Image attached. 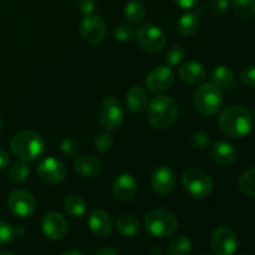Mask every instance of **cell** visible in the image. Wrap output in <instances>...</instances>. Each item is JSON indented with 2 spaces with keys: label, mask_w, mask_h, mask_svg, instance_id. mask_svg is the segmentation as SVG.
Instances as JSON below:
<instances>
[{
  "label": "cell",
  "mask_w": 255,
  "mask_h": 255,
  "mask_svg": "<svg viewBox=\"0 0 255 255\" xmlns=\"http://www.w3.org/2000/svg\"><path fill=\"white\" fill-rule=\"evenodd\" d=\"M219 128L232 138H243L251 132L253 119L251 112L239 105L226 107L219 115Z\"/></svg>",
  "instance_id": "cell-1"
},
{
  "label": "cell",
  "mask_w": 255,
  "mask_h": 255,
  "mask_svg": "<svg viewBox=\"0 0 255 255\" xmlns=\"http://www.w3.org/2000/svg\"><path fill=\"white\" fill-rule=\"evenodd\" d=\"M178 117V104L171 96L157 95L148 102L147 119L157 129L169 128Z\"/></svg>",
  "instance_id": "cell-2"
},
{
  "label": "cell",
  "mask_w": 255,
  "mask_h": 255,
  "mask_svg": "<svg viewBox=\"0 0 255 255\" xmlns=\"http://www.w3.org/2000/svg\"><path fill=\"white\" fill-rule=\"evenodd\" d=\"M12 153L24 162H32L45 152V141L37 132L21 131L14 134L10 142Z\"/></svg>",
  "instance_id": "cell-3"
},
{
  "label": "cell",
  "mask_w": 255,
  "mask_h": 255,
  "mask_svg": "<svg viewBox=\"0 0 255 255\" xmlns=\"http://www.w3.org/2000/svg\"><path fill=\"white\" fill-rule=\"evenodd\" d=\"M178 219L176 214L164 208L152 209L144 218V227L154 237L166 238L178 229Z\"/></svg>",
  "instance_id": "cell-4"
},
{
  "label": "cell",
  "mask_w": 255,
  "mask_h": 255,
  "mask_svg": "<svg viewBox=\"0 0 255 255\" xmlns=\"http://www.w3.org/2000/svg\"><path fill=\"white\" fill-rule=\"evenodd\" d=\"M193 104L197 111L203 116H213L221 110L223 94L218 86L211 82L199 86L194 91Z\"/></svg>",
  "instance_id": "cell-5"
},
{
  "label": "cell",
  "mask_w": 255,
  "mask_h": 255,
  "mask_svg": "<svg viewBox=\"0 0 255 255\" xmlns=\"http://www.w3.org/2000/svg\"><path fill=\"white\" fill-rule=\"evenodd\" d=\"M184 189L194 198H206L213 189V179L201 169H188L182 176Z\"/></svg>",
  "instance_id": "cell-6"
},
{
  "label": "cell",
  "mask_w": 255,
  "mask_h": 255,
  "mask_svg": "<svg viewBox=\"0 0 255 255\" xmlns=\"http://www.w3.org/2000/svg\"><path fill=\"white\" fill-rule=\"evenodd\" d=\"M134 39L142 50L147 52H159L166 45V35L157 25L143 24L136 32Z\"/></svg>",
  "instance_id": "cell-7"
},
{
  "label": "cell",
  "mask_w": 255,
  "mask_h": 255,
  "mask_svg": "<svg viewBox=\"0 0 255 255\" xmlns=\"http://www.w3.org/2000/svg\"><path fill=\"white\" fill-rule=\"evenodd\" d=\"M99 120L107 131L119 128L124 122V111L119 100L106 97L99 107Z\"/></svg>",
  "instance_id": "cell-8"
},
{
  "label": "cell",
  "mask_w": 255,
  "mask_h": 255,
  "mask_svg": "<svg viewBox=\"0 0 255 255\" xmlns=\"http://www.w3.org/2000/svg\"><path fill=\"white\" fill-rule=\"evenodd\" d=\"M238 247V237L229 227L216 229L211 238V248L216 255H232Z\"/></svg>",
  "instance_id": "cell-9"
},
{
  "label": "cell",
  "mask_w": 255,
  "mask_h": 255,
  "mask_svg": "<svg viewBox=\"0 0 255 255\" xmlns=\"http://www.w3.org/2000/svg\"><path fill=\"white\" fill-rule=\"evenodd\" d=\"M80 32L85 41H87L89 44H100L101 41H104L105 36H106V24L100 15H85L80 24Z\"/></svg>",
  "instance_id": "cell-10"
},
{
  "label": "cell",
  "mask_w": 255,
  "mask_h": 255,
  "mask_svg": "<svg viewBox=\"0 0 255 255\" xmlns=\"http://www.w3.org/2000/svg\"><path fill=\"white\" fill-rule=\"evenodd\" d=\"M10 212L20 218L31 216L36 209V199L26 191H15L7 198Z\"/></svg>",
  "instance_id": "cell-11"
},
{
  "label": "cell",
  "mask_w": 255,
  "mask_h": 255,
  "mask_svg": "<svg viewBox=\"0 0 255 255\" xmlns=\"http://www.w3.org/2000/svg\"><path fill=\"white\" fill-rule=\"evenodd\" d=\"M37 174L47 184L61 183L66 177V167L60 159L47 157L40 162L37 167Z\"/></svg>",
  "instance_id": "cell-12"
},
{
  "label": "cell",
  "mask_w": 255,
  "mask_h": 255,
  "mask_svg": "<svg viewBox=\"0 0 255 255\" xmlns=\"http://www.w3.org/2000/svg\"><path fill=\"white\" fill-rule=\"evenodd\" d=\"M41 229L45 237L51 241H60L65 238L69 232V224L62 214L56 212L46 213L41 219Z\"/></svg>",
  "instance_id": "cell-13"
},
{
  "label": "cell",
  "mask_w": 255,
  "mask_h": 255,
  "mask_svg": "<svg viewBox=\"0 0 255 255\" xmlns=\"http://www.w3.org/2000/svg\"><path fill=\"white\" fill-rule=\"evenodd\" d=\"M177 177L173 169L168 166H159L152 172L151 186L156 193L167 196L176 188Z\"/></svg>",
  "instance_id": "cell-14"
},
{
  "label": "cell",
  "mask_w": 255,
  "mask_h": 255,
  "mask_svg": "<svg viewBox=\"0 0 255 255\" xmlns=\"http://www.w3.org/2000/svg\"><path fill=\"white\" fill-rule=\"evenodd\" d=\"M173 82V70L169 66H158L148 74L146 79V86L152 92H163L171 89Z\"/></svg>",
  "instance_id": "cell-15"
},
{
  "label": "cell",
  "mask_w": 255,
  "mask_h": 255,
  "mask_svg": "<svg viewBox=\"0 0 255 255\" xmlns=\"http://www.w3.org/2000/svg\"><path fill=\"white\" fill-rule=\"evenodd\" d=\"M137 189H138L137 181L133 176L128 173H124L117 177L114 182V186H112L114 196L122 202L131 201L136 196Z\"/></svg>",
  "instance_id": "cell-16"
},
{
  "label": "cell",
  "mask_w": 255,
  "mask_h": 255,
  "mask_svg": "<svg viewBox=\"0 0 255 255\" xmlns=\"http://www.w3.org/2000/svg\"><path fill=\"white\" fill-rule=\"evenodd\" d=\"M89 228L97 237H107L112 233L114 229V222H112L111 216L101 209L91 212L87 219Z\"/></svg>",
  "instance_id": "cell-17"
},
{
  "label": "cell",
  "mask_w": 255,
  "mask_h": 255,
  "mask_svg": "<svg viewBox=\"0 0 255 255\" xmlns=\"http://www.w3.org/2000/svg\"><path fill=\"white\" fill-rule=\"evenodd\" d=\"M237 149L232 143L226 141L217 142L213 144L211 151V157L219 166H231L237 161Z\"/></svg>",
  "instance_id": "cell-18"
},
{
  "label": "cell",
  "mask_w": 255,
  "mask_h": 255,
  "mask_svg": "<svg viewBox=\"0 0 255 255\" xmlns=\"http://www.w3.org/2000/svg\"><path fill=\"white\" fill-rule=\"evenodd\" d=\"M74 169L77 174L87 178L97 177L102 171L101 162L92 156L76 157L74 161Z\"/></svg>",
  "instance_id": "cell-19"
},
{
  "label": "cell",
  "mask_w": 255,
  "mask_h": 255,
  "mask_svg": "<svg viewBox=\"0 0 255 255\" xmlns=\"http://www.w3.org/2000/svg\"><path fill=\"white\" fill-rule=\"evenodd\" d=\"M126 105L133 114H141L148 106V95L141 86H133L127 91Z\"/></svg>",
  "instance_id": "cell-20"
},
{
  "label": "cell",
  "mask_w": 255,
  "mask_h": 255,
  "mask_svg": "<svg viewBox=\"0 0 255 255\" xmlns=\"http://www.w3.org/2000/svg\"><path fill=\"white\" fill-rule=\"evenodd\" d=\"M206 69L197 61H189L182 65L179 69V76L184 82L189 85H198L206 79Z\"/></svg>",
  "instance_id": "cell-21"
},
{
  "label": "cell",
  "mask_w": 255,
  "mask_h": 255,
  "mask_svg": "<svg viewBox=\"0 0 255 255\" xmlns=\"http://www.w3.org/2000/svg\"><path fill=\"white\" fill-rule=\"evenodd\" d=\"M212 82L218 86L222 91H231L236 87L234 72L232 71L231 67L224 66V65L217 66L212 71Z\"/></svg>",
  "instance_id": "cell-22"
},
{
  "label": "cell",
  "mask_w": 255,
  "mask_h": 255,
  "mask_svg": "<svg viewBox=\"0 0 255 255\" xmlns=\"http://www.w3.org/2000/svg\"><path fill=\"white\" fill-rule=\"evenodd\" d=\"M117 229L125 237H133L141 231V223L132 214H122L117 219Z\"/></svg>",
  "instance_id": "cell-23"
},
{
  "label": "cell",
  "mask_w": 255,
  "mask_h": 255,
  "mask_svg": "<svg viewBox=\"0 0 255 255\" xmlns=\"http://www.w3.org/2000/svg\"><path fill=\"white\" fill-rule=\"evenodd\" d=\"M199 27V19L194 12H186L179 17L177 22V30L182 36H192Z\"/></svg>",
  "instance_id": "cell-24"
},
{
  "label": "cell",
  "mask_w": 255,
  "mask_h": 255,
  "mask_svg": "<svg viewBox=\"0 0 255 255\" xmlns=\"http://www.w3.org/2000/svg\"><path fill=\"white\" fill-rule=\"evenodd\" d=\"M125 16L131 24H141L146 17V6L139 0H131L125 6Z\"/></svg>",
  "instance_id": "cell-25"
},
{
  "label": "cell",
  "mask_w": 255,
  "mask_h": 255,
  "mask_svg": "<svg viewBox=\"0 0 255 255\" xmlns=\"http://www.w3.org/2000/svg\"><path fill=\"white\" fill-rule=\"evenodd\" d=\"M64 208L70 216L82 217L86 212V203H85L84 198L79 194H70L65 198Z\"/></svg>",
  "instance_id": "cell-26"
},
{
  "label": "cell",
  "mask_w": 255,
  "mask_h": 255,
  "mask_svg": "<svg viewBox=\"0 0 255 255\" xmlns=\"http://www.w3.org/2000/svg\"><path fill=\"white\" fill-rule=\"evenodd\" d=\"M238 188L247 197L255 198V167L246 171L239 177Z\"/></svg>",
  "instance_id": "cell-27"
},
{
  "label": "cell",
  "mask_w": 255,
  "mask_h": 255,
  "mask_svg": "<svg viewBox=\"0 0 255 255\" xmlns=\"http://www.w3.org/2000/svg\"><path fill=\"white\" fill-rule=\"evenodd\" d=\"M192 242L187 237H176L168 244V253L171 255H189L192 252Z\"/></svg>",
  "instance_id": "cell-28"
},
{
  "label": "cell",
  "mask_w": 255,
  "mask_h": 255,
  "mask_svg": "<svg viewBox=\"0 0 255 255\" xmlns=\"http://www.w3.org/2000/svg\"><path fill=\"white\" fill-rule=\"evenodd\" d=\"M232 6L236 14L244 19L255 16V0H232Z\"/></svg>",
  "instance_id": "cell-29"
},
{
  "label": "cell",
  "mask_w": 255,
  "mask_h": 255,
  "mask_svg": "<svg viewBox=\"0 0 255 255\" xmlns=\"http://www.w3.org/2000/svg\"><path fill=\"white\" fill-rule=\"evenodd\" d=\"M30 169L27 167V164L24 161L16 162V163L12 164L9 169V177L12 182L15 183H21L25 182L29 178Z\"/></svg>",
  "instance_id": "cell-30"
},
{
  "label": "cell",
  "mask_w": 255,
  "mask_h": 255,
  "mask_svg": "<svg viewBox=\"0 0 255 255\" xmlns=\"http://www.w3.org/2000/svg\"><path fill=\"white\" fill-rule=\"evenodd\" d=\"M114 146V138L107 131L99 132L95 137V148L101 153H106Z\"/></svg>",
  "instance_id": "cell-31"
},
{
  "label": "cell",
  "mask_w": 255,
  "mask_h": 255,
  "mask_svg": "<svg viewBox=\"0 0 255 255\" xmlns=\"http://www.w3.org/2000/svg\"><path fill=\"white\" fill-rule=\"evenodd\" d=\"M186 55V50L181 46V45H174V46L169 47V50L166 54V61L169 67L177 66L181 64Z\"/></svg>",
  "instance_id": "cell-32"
},
{
  "label": "cell",
  "mask_w": 255,
  "mask_h": 255,
  "mask_svg": "<svg viewBox=\"0 0 255 255\" xmlns=\"http://www.w3.org/2000/svg\"><path fill=\"white\" fill-rule=\"evenodd\" d=\"M191 146L194 149H199V151H203L207 149L211 146V136L208 133H204V132H196L191 136Z\"/></svg>",
  "instance_id": "cell-33"
},
{
  "label": "cell",
  "mask_w": 255,
  "mask_h": 255,
  "mask_svg": "<svg viewBox=\"0 0 255 255\" xmlns=\"http://www.w3.org/2000/svg\"><path fill=\"white\" fill-rule=\"evenodd\" d=\"M134 36H136V32H134V30L129 25H119L115 29V37L119 41H131V40L134 39Z\"/></svg>",
  "instance_id": "cell-34"
},
{
  "label": "cell",
  "mask_w": 255,
  "mask_h": 255,
  "mask_svg": "<svg viewBox=\"0 0 255 255\" xmlns=\"http://www.w3.org/2000/svg\"><path fill=\"white\" fill-rule=\"evenodd\" d=\"M16 231L10 223L0 221V244H9L14 239Z\"/></svg>",
  "instance_id": "cell-35"
},
{
  "label": "cell",
  "mask_w": 255,
  "mask_h": 255,
  "mask_svg": "<svg viewBox=\"0 0 255 255\" xmlns=\"http://www.w3.org/2000/svg\"><path fill=\"white\" fill-rule=\"evenodd\" d=\"M61 151L65 156L76 157L80 151V146L76 139L71 138V137H66L61 142Z\"/></svg>",
  "instance_id": "cell-36"
},
{
  "label": "cell",
  "mask_w": 255,
  "mask_h": 255,
  "mask_svg": "<svg viewBox=\"0 0 255 255\" xmlns=\"http://www.w3.org/2000/svg\"><path fill=\"white\" fill-rule=\"evenodd\" d=\"M209 7L214 15L226 14L229 7V0H209Z\"/></svg>",
  "instance_id": "cell-37"
},
{
  "label": "cell",
  "mask_w": 255,
  "mask_h": 255,
  "mask_svg": "<svg viewBox=\"0 0 255 255\" xmlns=\"http://www.w3.org/2000/svg\"><path fill=\"white\" fill-rule=\"evenodd\" d=\"M241 77L244 84L255 89V66H247L242 70Z\"/></svg>",
  "instance_id": "cell-38"
},
{
  "label": "cell",
  "mask_w": 255,
  "mask_h": 255,
  "mask_svg": "<svg viewBox=\"0 0 255 255\" xmlns=\"http://www.w3.org/2000/svg\"><path fill=\"white\" fill-rule=\"evenodd\" d=\"M96 7V4H95L94 0H79L77 1V9L85 15L92 14Z\"/></svg>",
  "instance_id": "cell-39"
},
{
  "label": "cell",
  "mask_w": 255,
  "mask_h": 255,
  "mask_svg": "<svg viewBox=\"0 0 255 255\" xmlns=\"http://www.w3.org/2000/svg\"><path fill=\"white\" fill-rule=\"evenodd\" d=\"M9 162H10L9 154H7V152L5 151L4 148L0 147V169L6 168V167L9 166Z\"/></svg>",
  "instance_id": "cell-40"
},
{
  "label": "cell",
  "mask_w": 255,
  "mask_h": 255,
  "mask_svg": "<svg viewBox=\"0 0 255 255\" xmlns=\"http://www.w3.org/2000/svg\"><path fill=\"white\" fill-rule=\"evenodd\" d=\"M173 1L182 9H191L198 2V0H173Z\"/></svg>",
  "instance_id": "cell-41"
},
{
  "label": "cell",
  "mask_w": 255,
  "mask_h": 255,
  "mask_svg": "<svg viewBox=\"0 0 255 255\" xmlns=\"http://www.w3.org/2000/svg\"><path fill=\"white\" fill-rule=\"evenodd\" d=\"M95 255H119V253H117L116 249L111 248V247H105V248L99 249Z\"/></svg>",
  "instance_id": "cell-42"
},
{
  "label": "cell",
  "mask_w": 255,
  "mask_h": 255,
  "mask_svg": "<svg viewBox=\"0 0 255 255\" xmlns=\"http://www.w3.org/2000/svg\"><path fill=\"white\" fill-rule=\"evenodd\" d=\"M62 255H84V254L76 251H70V252H66V253H64Z\"/></svg>",
  "instance_id": "cell-43"
},
{
  "label": "cell",
  "mask_w": 255,
  "mask_h": 255,
  "mask_svg": "<svg viewBox=\"0 0 255 255\" xmlns=\"http://www.w3.org/2000/svg\"><path fill=\"white\" fill-rule=\"evenodd\" d=\"M1 127H2V121H1V117H0V131H1Z\"/></svg>",
  "instance_id": "cell-44"
},
{
  "label": "cell",
  "mask_w": 255,
  "mask_h": 255,
  "mask_svg": "<svg viewBox=\"0 0 255 255\" xmlns=\"http://www.w3.org/2000/svg\"><path fill=\"white\" fill-rule=\"evenodd\" d=\"M0 255H15V254H11V253H1Z\"/></svg>",
  "instance_id": "cell-45"
},
{
  "label": "cell",
  "mask_w": 255,
  "mask_h": 255,
  "mask_svg": "<svg viewBox=\"0 0 255 255\" xmlns=\"http://www.w3.org/2000/svg\"><path fill=\"white\" fill-rule=\"evenodd\" d=\"M199 255H212V254H208V253H203V254H199Z\"/></svg>",
  "instance_id": "cell-46"
}]
</instances>
